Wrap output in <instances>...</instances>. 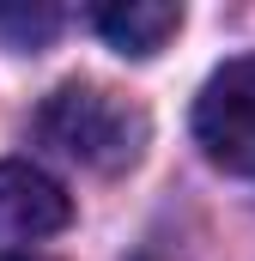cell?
Masks as SVG:
<instances>
[{
	"label": "cell",
	"mask_w": 255,
	"mask_h": 261,
	"mask_svg": "<svg viewBox=\"0 0 255 261\" xmlns=\"http://www.w3.org/2000/svg\"><path fill=\"white\" fill-rule=\"evenodd\" d=\"M91 24H97V37L116 55L146 61V55H158L183 31V6H170V0H110V6L91 12Z\"/></svg>",
	"instance_id": "277c9868"
},
{
	"label": "cell",
	"mask_w": 255,
	"mask_h": 261,
	"mask_svg": "<svg viewBox=\"0 0 255 261\" xmlns=\"http://www.w3.org/2000/svg\"><path fill=\"white\" fill-rule=\"evenodd\" d=\"M194 140L225 170L255 182V55L225 61L194 97Z\"/></svg>",
	"instance_id": "7a4b0ae2"
},
{
	"label": "cell",
	"mask_w": 255,
	"mask_h": 261,
	"mask_svg": "<svg viewBox=\"0 0 255 261\" xmlns=\"http://www.w3.org/2000/svg\"><path fill=\"white\" fill-rule=\"evenodd\" d=\"M55 31H61V6L55 0H6L0 6V43L18 49V55L43 49Z\"/></svg>",
	"instance_id": "5b68a950"
},
{
	"label": "cell",
	"mask_w": 255,
	"mask_h": 261,
	"mask_svg": "<svg viewBox=\"0 0 255 261\" xmlns=\"http://www.w3.org/2000/svg\"><path fill=\"white\" fill-rule=\"evenodd\" d=\"M67 219H73V200L49 170L24 158H0V249L55 237Z\"/></svg>",
	"instance_id": "3957f363"
},
{
	"label": "cell",
	"mask_w": 255,
	"mask_h": 261,
	"mask_svg": "<svg viewBox=\"0 0 255 261\" xmlns=\"http://www.w3.org/2000/svg\"><path fill=\"white\" fill-rule=\"evenodd\" d=\"M6 261H37V255H6Z\"/></svg>",
	"instance_id": "8992f818"
},
{
	"label": "cell",
	"mask_w": 255,
	"mask_h": 261,
	"mask_svg": "<svg viewBox=\"0 0 255 261\" xmlns=\"http://www.w3.org/2000/svg\"><path fill=\"white\" fill-rule=\"evenodd\" d=\"M37 134H43L55 152H67L73 164L116 176V170H128V164L146 152V110L128 103L122 91H110V85L67 79V85H55V91L43 97Z\"/></svg>",
	"instance_id": "6da1fadb"
}]
</instances>
